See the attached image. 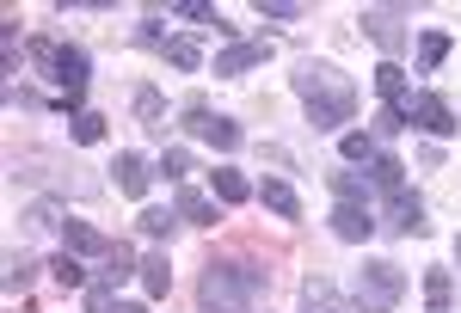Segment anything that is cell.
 I'll return each instance as SVG.
<instances>
[{
	"mask_svg": "<svg viewBox=\"0 0 461 313\" xmlns=\"http://www.w3.org/2000/svg\"><path fill=\"white\" fill-rule=\"evenodd\" d=\"M400 111H406V123H412V130H425V136H437V141L456 136V111H449L443 93H412Z\"/></svg>",
	"mask_w": 461,
	"mask_h": 313,
	"instance_id": "cell-6",
	"label": "cell"
},
{
	"mask_svg": "<svg viewBox=\"0 0 461 313\" xmlns=\"http://www.w3.org/2000/svg\"><path fill=\"white\" fill-rule=\"evenodd\" d=\"M50 277L62 282V289H86V258H74V252L50 258Z\"/></svg>",
	"mask_w": 461,
	"mask_h": 313,
	"instance_id": "cell-27",
	"label": "cell"
},
{
	"mask_svg": "<svg viewBox=\"0 0 461 313\" xmlns=\"http://www.w3.org/2000/svg\"><path fill=\"white\" fill-rule=\"evenodd\" d=\"M247 197H258L247 178L234 173V166H215V203H228V209H234V203H247Z\"/></svg>",
	"mask_w": 461,
	"mask_h": 313,
	"instance_id": "cell-20",
	"label": "cell"
},
{
	"mask_svg": "<svg viewBox=\"0 0 461 313\" xmlns=\"http://www.w3.org/2000/svg\"><path fill=\"white\" fill-rule=\"evenodd\" d=\"M375 93H382V104H406V68L400 62H382L375 68Z\"/></svg>",
	"mask_w": 461,
	"mask_h": 313,
	"instance_id": "cell-24",
	"label": "cell"
},
{
	"mask_svg": "<svg viewBox=\"0 0 461 313\" xmlns=\"http://www.w3.org/2000/svg\"><path fill=\"white\" fill-rule=\"evenodd\" d=\"M449 295H456V282H449V271L437 264L425 277V301H430V313H449Z\"/></svg>",
	"mask_w": 461,
	"mask_h": 313,
	"instance_id": "cell-30",
	"label": "cell"
},
{
	"mask_svg": "<svg viewBox=\"0 0 461 313\" xmlns=\"http://www.w3.org/2000/svg\"><path fill=\"white\" fill-rule=\"evenodd\" d=\"M111 184H117L123 197H136V203H142V197H148V184H154V166H148L142 154H130V148H123V154L111 160Z\"/></svg>",
	"mask_w": 461,
	"mask_h": 313,
	"instance_id": "cell-11",
	"label": "cell"
},
{
	"mask_svg": "<svg viewBox=\"0 0 461 313\" xmlns=\"http://www.w3.org/2000/svg\"><path fill=\"white\" fill-rule=\"evenodd\" d=\"M400 130H406V111H400V104H382V111H375V141L400 136Z\"/></svg>",
	"mask_w": 461,
	"mask_h": 313,
	"instance_id": "cell-33",
	"label": "cell"
},
{
	"mask_svg": "<svg viewBox=\"0 0 461 313\" xmlns=\"http://www.w3.org/2000/svg\"><path fill=\"white\" fill-rule=\"evenodd\" d=\"M105 313H148V308H142V301H111Z\"/></svg>",
	"mask_w": 461,
	"mask_h": 313,
	"instance_id": "cell-36",
	"label": "cell"
},
{
	"mask_svg": "<svg viewBox=\"0 0 461 313\" xmlns=\"http://www.w3.org/2000/svg\"><path fill=\"white\" fill-rule=\"evenodd\" d=\"M449 62V31H419V68H443Z\"/></svg>",
	"mask_w": 461,
	"mask_h": 313,
	"instance_id": "cell-26",
	"label": "cell"
},
{
	"mask_svg": "<svg viewBox=\"0 0 461 313\" xmlns=\"http://www.w3.org/2000/svg\"><path fill=\"white\" fill-rule=\"evenodd\" d=\"M178 228V209H142V234H154V240H173Z\"/></svg>",
	"mask_w": 461,
	"mask_h": 313,
	"instance_id": "cell-31",
	"label": "cell"
},
{
	"mask_svg": "<svg viewBox=\"0 0 461 313\" xmlns=\"http://www.w3.org/2000/svg\"><path fill=\"white\" fill-rule=\"evenodd\" d=\"M191 166H197V160H191V148H167L154 173H167V178H185V173H191Z\"/></svg>",
	"mask_w": 461,
	"mask_h": 313,
	"instance_id": "cell-34",
	"label": "cell"
},
{
	"mask_svg": "<svg viewBox=\"0 0 461 313\" xmlns=\"http://www.w3.org/2000/svg\"><path fill=\"white\" fill-rule=\"evenodd\" d=\"M456 264H461V234H456Z\"/></svg>",
	"mask_w": 461,
	"mask_h": 313,
	"instance_id": "cell-37",
	"label": "cell"
},
{
	"mask_svg": "<svg viewBox=\"0 0 461 313\" xmlns=\"http://www.w3.org/2000/svg\"><path fill=\"white\" fill-rule=\"evenodd\" d=\"M258 203L271 209L277 221H302V197H295V184H284V178H265L258 184Z\"/></svg>",
	"mask_w": 461,
	"mask_h": 313,
	"instance_id": "cell-13",
	"label": "cell"
},
{
	"mask_svg": "<svg viewBox=\"0 0 461 313\" xmlns=\"http://www.w3.org/2000/svg\"><path fill=\"white\" fill-rule=\"evenodd\" d=\"M32 62H43L50 80H62V99H80L86 80H93V62L80 43H56V37H32Z\"/></svg>",
	"mask_w": 461,
	"mask_h": 313,
	"instance_id": "cell-3",
	"label": "cell"
},
{
	"mask_svg": "<svg viewBox=\"0 0 461 313\" xmlns=\"http://www.w3.org/2000/svg\"><path fill=\"white\" fill-rule=\"evenodd\" d=\"M406 295V271L388 264V258H369L357 264V313H393Z\"/></svg>",
	"mask_w": 461,
	"mask_h": 313,
	"instance_id": "cell-4",
	"label": "cell"
},
{
	"mask_svg": "<svg viewBox=\"0 0 461 313\" xmlns=\"http://www.w3.org/2000/svg\"><path fill=\"white\" fill-rule=\"evenodd\" d=\"M252 13H258V19H277V25L308 19V6H302V0H252Z\"/></svg>",
	"mask_w": 461,
	"mask_h": 313,
	"instance_id": "cell-28",
	"label": "cell"
},
{
	"mask_svg": "<svg viewBox=\"0 0 461 313\" xmlns=\"http://www.w3.org/2000/svg\"><path fill=\"white\" fill-rule=\"evenodd\" d=\"M363 173H369V184H375L382 197H388V191H406V160H400V154H388V148H382Z\"/></svg>",
	"mask_w": 461,
	"mask_h": 313,
	"instance_id": "cell-15",
	"label": "cell"
},
{
	"mask_svg": "<svg viewBox=\"0 0 461 313\" xmlns=\"http://www.w3.org/2000/svg\"><path fill=\"white\" fill-rule=\"evenodd\" d=\"M388 228L393 234H430V215L425 203H419V191H388Z\"/></svg>",
	"mask_w": 461,
	"mask_h": 313,
	"instance_id": "cell-9",
	"label": "cell"
},
{
	"mask_svg": "<svg viewBox=\"0 0 461 313\" xmlns=\"http://www.w3.org/2000/svg\"><path fill=\"white\" fill-rule=\"evenodd\" d=\"M339 154H345L351 166H369L382 148H375V136H369V130H345V136H339Z\"/></svg>",
	"mask_w": 461,
	"mask_h": 313,
	"instance_id": "cell-23",
	"label": "cell"
},
{
	"mask_svg": "<svg viewBox=\"0 0 461 313\" xmlns=\"http://www.w3.org/2000/svg\"><path fill=\"white\" fill-rule=\"evenodd\" d=\"M302 313H357V308H345V295L326 277H308L302 282Z\"/></svg>",
	"mask_w": 461,
	"mask_h": 313,
	"instance_id": "cell-14",
	"label": "cell"
},
{
	"mask_svg": "<svg viewBox=\"0 0 461 313\" xmlns=\"http://www.w3.org/2000/svg\"><path fill=\"white\" fill-rule=\"evenodd\" d=\"M265 62H271V43H265V37H247V43H228V49L215 56V74H221V80H234V74L265 68Z\"/></svg>",
	"mask_w": 461,
	"mask_h": 313,
	"instance_id": "cell-10",
	"label": "cell"
},
{
	"mask_svg": "<svg viewBox=\"0 0 461 313\" xmlns=\"http://www.w3.org/2000/svg\"><path fill=\"white\" fill-rule=\"evenodd\" d=\"M289 86H295V99L308 104V123H314L320 136H345V123L357 117V86L332 62H314V56L295 62L289 68Z\"/></svg>",
	"mask_w": 461,
	"mask_h": 313,
	"instance_id": "cell-2",
	"label": "cell"
},
{
	"mask_svg": "<svg viewBox=\"0 0 461 313\" xmlns=\"http://www.w3.org/2000/svg\"><path fill=\"white\" fill-rule=\"evenodd\" d=\"M178 123H185V136H197V141H210V148H240V123L234 117H221V111H210V104H185L178 111Z\"/></svg>",
	"mask_w": 461,
	"mask_h": 313,
	"instance_id": "cell-5",
	"label": "cell"
},
{
	"mask_svg": "<svg viewBox=\"0 0 461 313\" xmlns=\"http://www.w3.org/2000/svg\"><path fill=\"white\" fill-rule=\"evenodd\" d=\"M130 111H136L142 130H160V123H167V99H160V86H136V93H130Z\"/></svg>",
	"mask_w": 461,
	"mask_h": 313,
	"instance_id": "cell-18",
	"label": "cell"
},
{
	"mask_svg": "<svg viewBox=\"0 0 461 313\" xmlns=\"http://www.w3.org/2000/svg\"><path fill=\"white\" fill-rule=\"evenodd\" d=\"M173 209H178V221H191V228H215V221H221V215H215V203L203 197V191H191V184L173 197Z\"/></svg>",
	"mask_w": 461,
	"mask_h": 313,
	"instance_id": "cell-16",
	"label": "cell"
},
{
	"mask_svg": "<svg viewBox=\"0 0 461 313\" xmlns=\"http://www.w3.org/2000/svg\"><path fill=\"white\" fill-rule=\"evenodd\" d=\"M167 13H173V19H191L197 31H215V37H228V25H221V13H215L210 0H173Z\"/></svg>",
	"mask_w": 461,
	"mask_h": 313,
	"instance_id": "cell-17",
	"label": "cell"
},
{
	"mask_svg": "<svg viewBox=\"0 0 461 313\" xmlns=\"http://www.w3.org/2000/svg\"><path fill=\"white\" fill-rule=\"evenodd\" d=\"M160 56H167L173 68H185V74L203 68V43H197V37H167V49H160Z\"/></svg>",
	"mask_w": 461,
	"mask_h": 313,
	"instance_id": "cell-19",
	"label": "cell"
},
{
	"mask_svg": "<svg viewBox=\"0 0 461 313\" xmlns=\"http://www.w3.org/2000/svg\"><path fill=\"white\" fill-rule=\"evenodd\" d=\"M357 19H363V37H369L375 49H388V62H393V49H406V37H412L406 25H400V19H406L400 6H363Z\"/></svg>",
	"mask_w": 461,
	"mask_h": 313,
	"instance_id": "cell-7",
	"label": "cell"
},
{
	"mask_svg": "<svg viewBox=\"0 0 461 313\" xmlns=\"http://www.w3.org/2000/svg\"><path fill=\"white\" fill-rule=\"evenodd\" d=\"M32 277H37V258H32V252H6V295L32 289Z\"/></svg>",
	"mask_w": 461,
	"mask_h": 313,
	"instance_id": "cell-25",
	"label": "cell"
},
{
	"mask_svg": "<svg viewBox=\"0 0 461 313\" xmlns=\"http://www.w3.org/2000/svg\"><path fill=\"white\" fill-rule=\"evenodd\" d=\"M271 271L265 258H210L197 277V313H265Z\"/></svg>",
	"mask_w": 461,
	"mask_h": 313,
	"instance_id": "cell-1",
	"label": "cell"
},
{
	"mask_svg": "<svg viewBox=\"0 0 461 313\" xmlns=\"http://www.w3.org/2000/svg\"><path fill=\"white\" fill-rule=\"evenodd\" d=\"M142 289L154 295V301L173 289V264H167V252H148V258H142Z\"/></svg>",
	"mask_w": 461,
	"mask_h": 313,
	"instance_id": "cell-21",
	"label": "cell"
},
{
	"mask_svg": "<svg viewBox=\"0 0 461 313\" xmlns=\"http://www.w3.org/2000/svg\"><path fill=\"white\" fill-rule=\"evenodd\" d=\"M62 252H74V258H93V264H105L111 252H117V240H105L93 221H74V215H62Z\"/></svg>",
	"mask_w": 461,
	"mask_h": 313,
	"instance_id": "cell-8",
	"label": "cell"
},
{
	"mask_svg": "<svg viewBox=\"0 0 461 313\" xmlns=\"http://www.w3.org/2000/svg\"><path fill=\"white\" fill-rule=\"evenodd\" d=\"M332 234L351 240V246H363L369 234H375V209L369 203H332Z\"/></svg>",
	"mask_w": 461,
	"mask_h": 313,
	"instance_id": "cell-12",
	"label": "cell"
},
{
	"mask_svg": "<svg viewBox=\"0 0 461 313\" xmlns=\"http://www.w3.org/2000/svg\"><path fill=\"white\" fill-rule=\"evenodd\" d=\"M80 295H86V313H105L111 301H117V277H99V282H86Z\"/></svg>",
	"mask_w": 461,
	"mask_h": 313,
	"instance_id": "cell-32",
	"label": "cell"
},
{
	"mask_svg": "<svg viewBox=\"0 0 461 313\" xmlns=\"http://www.w3.org/2000/svg\"><path fill=\"white\" fill-rule=\"evenodd\" d=\"M68 136L80 141V148H99V141H105V117H99V111H80L68 123Z\"/></svg>",
	"mask_w": 461,
	"mask_h": 313,
	"instance_id": "cell-29",
	"label": "cell"
},
{
	"mask_svg": "<svg viewBox=\"0 0 461 313\" xmlns=\"http://www.w3.org/2000/svg\"><path fill=\"white\" fill-rule=\"evenodd\" d=\"M136 37H142V43H154V49H167V31H160V13H148V19H142V31H136Z\"/></svg>",
	"mask_w": 461,
	"mask_h": 313,
	"instance_id": "cell-35",
	"label": "cell"
},
{
	"mask_svg": "<svg viewBox=\"0 0 461 313\" xmlns=\"http://www.w3.org/2000/svg\"><path fill=\"white\" fill-rule=\"evenodd\" d=\"M332 191H339V203H369V191H375V184H369V173L339 166V173H332Z\"/></svg>",
	"mask_w": 461,
	"mask_h": 313,
	"instance_id": "cell-22",
	"label": "cell"
}]
</instances>
